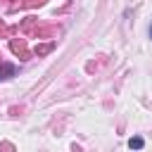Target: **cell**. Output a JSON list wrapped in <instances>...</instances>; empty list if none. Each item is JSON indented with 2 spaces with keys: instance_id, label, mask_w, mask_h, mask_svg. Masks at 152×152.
<instances>
[{
  "instance_id": "cell-1",
  "label": "cell",
  "mask_w": 152,
  "mask_h": 152,
  "mask_svg": "<svg viewBox=\"0 0 152 152\" xmlns=\"http://www.w3.org/2000/svg\"><path fill=\"white\" fill-rule=\"evenodd\" d=\"M142 145H145V140H142V138H138V135L128 140V147H131V150H140Z\"/></svg>"
},
{
  "instance_id": "cell-2",
  "label": "cell",
  "mask_w": 152,
  "mask_h": 152,
  "mask_svg": "<svg viewBox=\"0 0 152 152\" xmlns=\"http://www.w3.org/2000/svg\"><path fill=\"white\" fill-rule=\"evenodd\" d=\"M150 38H152V24H150Z\"/></svg>"
}]
</instances>
